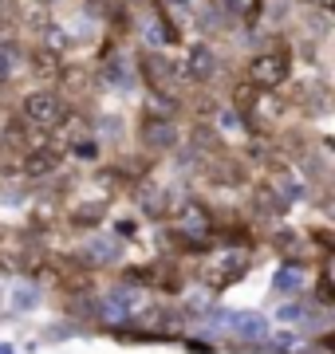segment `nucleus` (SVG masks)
<instances>
[{
    "instance_id": "obj_1",
    "label": "nucleus",
    "mask_w": 335,
    "mask_h": 354,
    "mask_svg": "<svg viewBox=\"0 0 335 354\" xmlns=\"http://www.w3.org/2000/svg\"><path fill=\"white\" fill-rule=\"evenodd\" d=\"M154 307H150V295H146V288H138V283H115V288L107 291L103 299H99V319H103L107 327H130V323H142V319L150 315Z\"/></svg>"
},
{
    "instance_id": "obj_21",
    "label": "nucleus",
    "mask_w": 335,
    "mask_h": 354,
    "mask_svg": "<svg viewBox=\"0 0 335 354\" xmlns=\"http://www.w3.org/2000/svg\"><path fill=\"white\" fill-rule=\"evenodd\" d=\"M0 354H12V346H0Z\"/></svg>"
},
{
    "instance_id": "obj_19",
    "label": "nucleus",
    "mask_w": 335,
    "mask_h": 354,
    "mask_svg": "<svg viewBox=\"0 0 335 354\" xmlns=\"http://www.w3.org/2000/svg\"><path fill=\"white\" fill-rule=\"evenodd\" d=\"M296 346H300V339L292 335V330H280V335L272 339V351L276 354H296Z\"/></svg>"
},
{
    "instance_id": "obj_15",
    "label": "nucleus",
    "mask_w": 335,
    "mask_h": 354,
    "mask_svg": "<svg viewBox=\"0 0 335 354\" xmlns=\"http://www.w3.org/2000/svg\"><path fill=\"white\" fill-rule=\"evenodd\" d=\"M71 158H75V162L95 165L99 158H103V150H99V138H95V134H87V138H83V134H79V138H71Z\"/></svg>"
},
{
    "instance_id": "obj_13",
    "label": "nucleus",
    "mask_w": 335,
    "mask_h": 354,
    "mask_svg": "<svg viewBox=\"0 0 335 354\" xmlns=\"http://www.w3.org/2000/svg\"><path fill=\"white\" fill-rule=\"evenodd\" d=\"M67 221L75 228H99L107 221V201H79Z\"/></svg>"
},
{
    "instance_id": "obj_7",
    "label": "nucleus",
    "mask_w": 335,
    "mask_h": 354,
    "mask_svg": "<svg viewBox=\"0 0 335 354\" xmlns=\"http://www.w3.org/2000/svg\"><path fill=\"white\" fill-rule=\"evenodd\" d=\"M138 138L142 146L150 153H166L178 146V122L170 118V114H154V111H146L142 114V122H138Z\"/></svg>"
},
{
    "instance_id": "obj_11",
    "label": "nucleus",
    "mask_w": 335,
    "mask_h": 354,
    "mask_svg": "<svg viewBox=\"0 0 335 354\" xmlns=\"http://www.w3.org/2000/svg\"><path fill=\"white\" fill-rule=\"evenodd\" d=\"M229 327H233V335H237L241 342H253V346L269 342V319L264 315H253V311H245V315H229Z\"/></svg>"
},
{
    "instance_id": "obj_8",
    "label": "nucleus",
    "mask_w": 335,
    "mask_h": 354,
    "mask_svg": "<svg viewBox=\"0 0 335 354\" xmlns=\"http://www.w3.org/2000/svg\"><path fill=\"white\" fill-rule=\"evenodd\" d=\"M213 75H217V51L209 44H194L181 59V79L185 83H209Z\"/></svg>"
},
{
    "instance_id": "obj_5",
    "label": "nucleus",
    "mask_w": 335,
    "mask_h": 354,
    "mask_svg": "<svg viewBox=\"0 0 335 354\" xmlns=\"http://www.w3.org/2000/svg\"><path fill=\"white\" fill-rule=\"evenodd\" d=\"M67 150L60 146V142H39V146H28L24 153H20V174L28 177V181H39V177H52L60 165H64Z\"/></svg>"
},
{
    "instance_id": "obj_14",
    "label": "nucleus",
    "mask_w": 335,
    "mask_h": 354,
    "mask_svg": "<svg viewBox=\"0 0 335 354\" xmlns=\"http://www.w3.org/2000/svg\"><path fill=\"white\" fill-rule=\"evenodd\" d=\"M28 64H32V71H36L39 79H55V75H60V51L39 48V51L28 55Z\"/></svg>"
},
{
    "instance_id": "obj_2",
    "label": "nucleus",
    "mask_w": 335,
    "mask_h": 354,
    "mask_svg": "<svg viewBox=\"0 0 335 354\" xmlns=\"http://www.w3.org/2000/svg\"><path fill=\"white\" fill-rule=\"evenodd\" d=\"M20 114H24L28 127H44V130H60L71 118L67 114V102L60 99V91L44 87V91H28L24 102H20Z\"/></svg>"
},
{
    "instance_id": "obj_10",
    "label": "nucleus",
    "mask_w": 335,
    "mask_h": 354,
    "mask_svg": "<svg viewBox=\"0 0 335 354\" xmlns=\"http://www.w3.org/2000/svg\"><path fill=\"white\" fill-rule=\"evenodd\" d=\"M253 213L264 216V221H280L288 213V201L280 197V189L272 185V181H257L253 185Z\"/></svg>"
},
{
    "instance_id": "obj_6",
    "label": "nucleus",
    "mask_w": 335,
    "mask_h": 354,
    "mask_svg": "<svg viewBox=\"0 0 335 354\" xmlns=\"http://www.w3.org/2000/svg\"><path fill=\"white\" fill-rule=\"evenodd\" d=\"M248 252H241V248H229V252H221L213 264L206 268V288H213V291H225V288H233V283H241L245 279V272H248Z\"/></svg>"
},
{
    "instance_id": "obj_9",
    "label": "nucleus",
    "mask_w": 335,
    "mask_h": 354,
    "mask_svg": "<svg viewBox=\"0 0 335 354\" xmlns=\"http://www.w3.org/2000/svg\"><path fill=\"white\" fill-rule=\"evenodd\" d=\"M118 260H123V241L118 236H91L79 248V264L83 268H111Z\"/></svg>"
},
{
    "instance_id": "obj_12",
    "label": "nucleus",
    "mask_w": 335,
    "mask_h": 354,
    "mask_svg": "<svg viewBox=\"0 0 335 354\" xmlns=\"http://www.w3.org/2000/svg\"><path fill=\"white\" fill-rule=\"evenodd\" d=\"M308 288V272H304V264L300 260H284V268L276 272V279H272V291L276 295H296V291Z\"/></svg>"
},
{
    "instance_id": "obj_17",
    "label": "nucleus",
    "mask_w": 335,
    "mask_h": 354,
    "mask_svg": "<svg viewBox=\"0 0 335 354\" xmlns=\"http://www.w3.org/2000/svg\"><path fill=\"white\" fill-rule=\"evenodd\" d=\"M36 304H39V288H32V283H24V288L12 291V307L16 311H32Z\"/></svg>"
},
{
    "instance_id": "obj_3",
    "label": "nucleus",
    "mask_w": 335,
    "mask_h": 354,
    "mask_svg": "<svg viewBox=\"0 0 335 354\" xmlns=\"http://www.w3.org/2000/svg\"><path fill=\"white\" fill-rule=\"evenodd\" d=\"M292 75V51L288 48H269L253 55V64H248V83L257 91H272V87H284Z\"/></svg>"
},
{
    "instance_id": "obj_4",
    "label": "nucleus",
    "mask_w": 335,
    "mask_h": 354,
    "mask_svg": "<svg viewBox=\"0 0 335 354\" xmlns=\"http://www.w3.org/2000/svg\"><path fill=\"white\" fill-rule=\"evenodd\" d=\"M127 283H138V288H154V291H181V268L178 260H150L142 268H127Z\"/></svg>"
},
{
    "instance_id": "obj_20",
    "label": "nucleus",
    "mask_w": 335,
    "mask_h": 354,
    "mask_svg": "<svg viewBox=\"0 0 335 354\" xmlns=\"http://www.w3.org/2000/svg\"><path fill=\"white\" fill-rule=\"evenodd\" d=\"M311 4H320V8H332V0H311Z\"/></svg>"
},
{
    "instance_id": "obj_16",
    "label": "nucleus",
    "mask_w": 335,
    "mask_h": 354,
    "mask_svg": "<svg viewBox=\"0 0 335 354\" xmlns=\"http://www.w3.org/2000/svg\"><path fill=\"white\" fill-rule=\"evenodd\" d=\"M272 248L284 256V260H296L300 252V232H288V228H276V236H272Z\"/></svg>"
},
{
    "instance_id": "obj_18",
    "label": "nucleus",
    "mask_w": 335,
    "mask_h": 354,
    "mask_svg": "<svg viewBox=\"0 0 335 354\" xmlns=\"http://www.w3.org/2000/svg\"><path fill=\"white\" fill-rule=\"evenodd\" d=\"M16 48H8V44H0V83H8L12 79V71H16Z\"/></svg>"
}]
</instances>
